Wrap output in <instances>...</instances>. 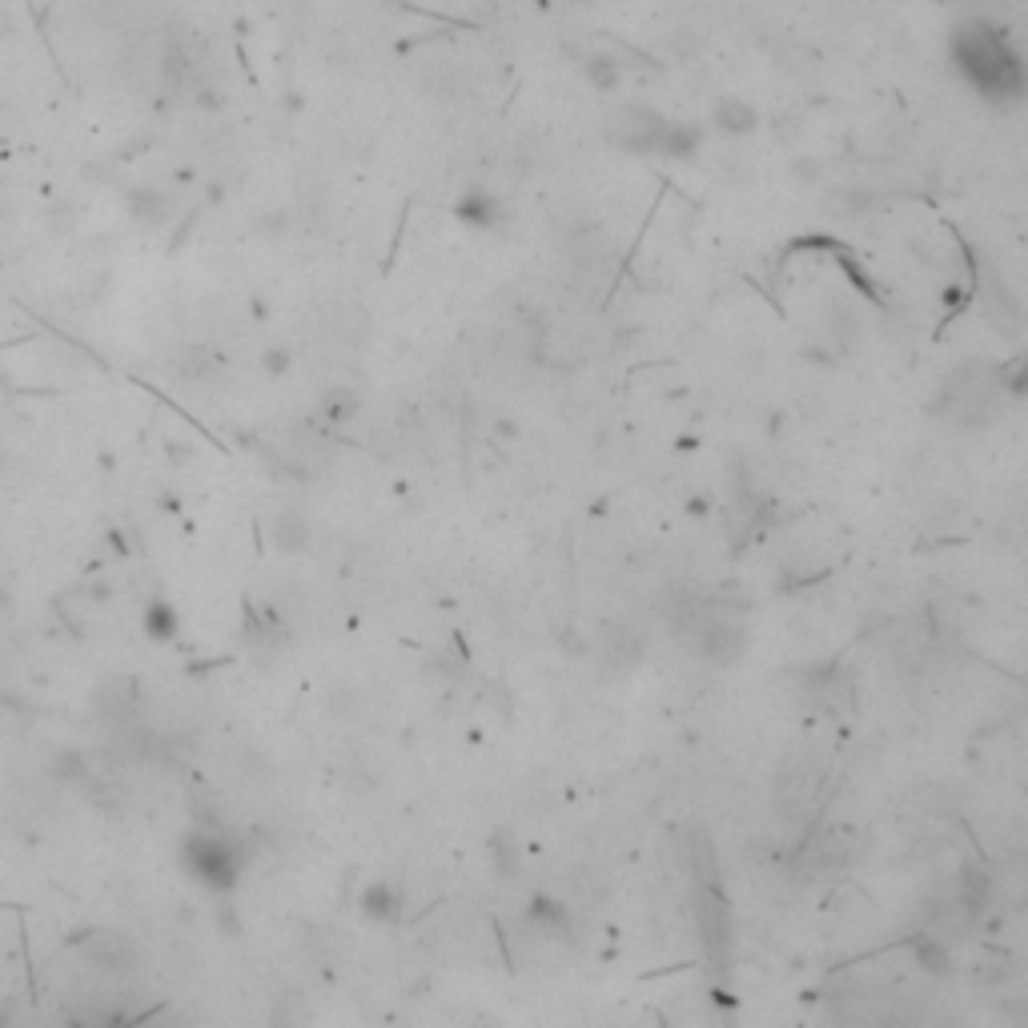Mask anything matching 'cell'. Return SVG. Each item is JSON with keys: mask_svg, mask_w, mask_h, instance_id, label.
Listing matches in <instances>:
<instances>
[{"mask_svg": "<svg viewBox=\"0 0 1028 1028\" xmlns=\"http://www.w3.org/2000/svg\"><path fill=\"white\" fill-rule=\"evenodd\" d=\"M362 912H366L370 920H378V924H394V920H398V912H402V896H398V888H394V884H386V880L370 884V888L362 892Z\"/></svg>", "mask_w": 1028, "mask_h": 1028, "instance_id": "cell-13", "label": "cell"}, {"mask_svg": "<svg viewBox=\"0 0 1028 1028\" xmlns=\"http://www.w3.org/2000/svg\"><path fill=\"white\" fill-rule=\"evenodd\" d=\"M181 856H185V868H189L201 884H209V888H217V892H229L233 880H237V872H241V852H237V844H233L229 836L193 832V836L185 840Z\"/></svg>", "mask_w": 1028, "mask_h": 1028, "instance_id": "cell-4", "label": "cell"}, {"mask_svg": "<svg viewBox=\"0 0 1028 1028\" xmlns=\"http://www.w3.org/2000/svg\"><path fill=\"white\" fill-rule=\"evenodd\" d=\"M792 173H796V181H808V185H812V181L820 177V161H816V157H800V161L792 165Z\"/></svg>", "mask_w": 1028, "mask_h": 1028, "instance_id": "cell-26", "label": "cell"}, {"mask_svg": "<svg viewBox=\"0 0 1028 1028\" xmlns=\"http://www.w3.org/2000/svg\"><path fill=\"white\" fill-rule=\"evenodd\" d=\"M129 213H133L145 229H157V225L169 221L173 201H169L161 189H133V193H129Z\"/></svg>", "mask_w": 1028, "mask_h": 1028, "instance_id": "cell-12", "label": "cell"}, {"mask_svg": "<svg viewBox=\"0 0 1028 1028\" xmlns=\"http://www.w3.org/2000/svg\"><path fill=\"white\" fill-rule=\"evenodd\" d=\"M221 374V358L217 354H209V350H201V346H193V350H185L181 358H177V378H185V382H213Z\"/></svg>", "mask_w": 1028, "mask_h": 1028, "instance_id": "cell-16", "label": "cell"}, {"mask_svg": "<svg viewBox=\"0 0 1028 1028\" xmlns=\"http://www.w3.org/2000/svg\"><path fill=\"white\" fill-rule=\"evenodd\" d=\"M992 900V876L984 868H964L956 880V908L964 912V920H980L988 912Z\"/></svg>", "mask_w": 1028, "mask_h": 1028, "instance_id": "cell-10", "label": "cell"}, {"mask_svg": "<svg viewBox=\"0 0 1028 1028\" xmlns=\"http://www.w3.org/2000/svg\"><path fill=\"white\" fill-rule=\"evenodd\" d=\"M531 920H535L539 928H547L551 936H559V932L571 928V912H567L559 900H547V896H539V900L531 904Z\"/></svg>", "mask_w": 1028, "mask_h": 1028, "instance_id": "cell-23", "label": "cell"}, {"mask_svg": "<svg viewBox=\"0 0 1028 1028\" xmlns=\"http://www.w3.org/2000/svg\"><path fill=\"white\" fill-rule=\"evenodd\" d=\"M667 121L671 117H663L651 105H615L603 117V141L623 153H659Z\"/></svg>", "mask_w": 1028, "mask_h": 1028, "instance_id": "cell-3", "label": "cell"}, {"mask_svg": "<svg viewBox=\"0 0 1028 1028\" xmlns=\"http://www.w3.org/2000/svg\"><path fill=\"white\" fill-rule=\"evenodd\" d=\"M13 29H17V25H13V13H9V5H0V41H5Z\"/></svg>", "mask_w": 1028, "mask_h": 1028, "instance_id": "cell-29", "label": "cell"}, {"mask_svg": "<svg viewBox=\"0 0 1028 1028\" xmlns=\"http://www.w3.org/2000/svg\"><path fill=\"white\" fill-rule=\"evenodd\" d=\"M711 125L723 137H751L759 129V109L743 97H719L715 109H711Z\"/></svg>", "mask_w": 1028, "mask_h": 1028, "instance_id": "cell-8", "label": "cell"}, {"mask_svg": "<svg viewBox=\"0 0 1028 1028\" xmlns=\"http://www.w3.org/2000/svg\"><path fill=\"white\" fill-rule=\"evenodd\" d=\"M828 318H832V338L836 346H852L860 338V314L844 302H828Z\"/></svg>", "mask_w": 1028, "mask_h": 1028, "instance_id": "cell-22", "label": "cell"}, {"mask_svg": "<svg viewBox=\"0 0 1028 1028\" xmlns=\"http://www.w3.org/2000/svg\"><path fill=\"white\" fill-rule=\"evenodd\" d=\"M81 956L89 968L105 972V976H121V972H133L141 964V948L137 940H129L125 932H89L81 940Z\"/></svg>", "mask_w": 1028, "mask_h": 1028, "instance_id": "cell-6", "label": "cell"}, {"mask_svg": "<svg viewBox=\"0 0 1028 1028\" xmlns=\"http://www.w3.org/2000/svg\"><path fill=\"white\" fill-rule=\"evenodd\" d=\"M583 77L591 81V89L615 93V89H619V57H611V53H591V57L583 61Z\"/></svg>", "mask_w": 1028, "mask_h": 1028, "instance_id": "cell-19", "label": "cell"}, {"mask_svg": "<svg viewBox=\"0 0 1028 1028\" xmlns=\"http://www.w3.org/2000/svg\"><path fill=\"white\" fill-rule=\"evenodd\" d=\"M49 776L57 784H81L89 776V755L81 747H61L53 759H49Z\"/></svg>", "mask_w": 1028, "mask_h": 1028, "instance_id": "cell-17", "label": "cell"}, {"mask_svg": "<svg viewBox=\"0 0 1028 1028\" xmlns=\"http://www.w3.org/2000/svg\"><path fill=\"white\" fill-rule=\"evenodd\" d=\"M952 65L960 77L992 105H1020L1024 97V57L1008 33L992 21H964L952 33Z\"/></svg>", "mask_w": 1028, "mask_h": 1028, "instance_id": "cell-1", "label": "cell"}, {"mask_svg": "<svg viewBox=\"0 0 1028 1028\" xmlns=\"http://www.w3.org/2000/svg\"><path fill=\"white\" fill-rule=\"evenodd\" d=\"M141 627H145V635H149L153 643H169V639H177L181 619H177L173 603L153 599V603H145V611H141Z\"/></svg>", "mask_w": 1028, "mask_h": 1028, "instance_id": "cell-14", "label": "cell"}, {"mask_svg": "<svg viewBox=\"0 0 1028 1028\" xmlns=\"http://www.w3.org/2000/svg\"><path fill=\"white\" fill-rule=\"evenodd\" d=\"M699 149H703V129H699V125H691V121H667L663 141H659V153H663V157L691 161Z\"/></svg>", "mask_w": 1028, "mask_h": 1028, "instance_id": "cell-11", "label": "cell"}, {"mask_svg": "<svg viewBox=\"0 0 1028 1028\" xmlns=\"http://www.w3.org/2000/svg\"><path fill=\"white\" fill-rule=\"evenodd\" d=\"M274 547H278V551H290V555H298V551L310 547V523L302 519L298 510H282L278 519H274Z\"/></svg>", "mask_w": 1028, "mask_h": 1028, "instance_id": "cell-15", "label": "cell"}, {"mask_svg": "<svg viewBox=\"0 0 1028 1028\" xmlns=\"http://www.w3.org/2000/svg\"><path fill=\"white\" fill-rule=\"evenodd\" d=\"M1004 976H1008L1004 960H984V964H980V980H984V984H1000Z\"/></svg>", "mask_w": 1028, "mask_h": 1028, "instance_id": "cell-28", "label": "cell"}, {"mask_svg": "<svg viewBox=\"0 0 1028 1028\" xmlns=\"http://www.w3.org/2000/svg\"><path fill=\"white\" fill-rule=\"evenodd\" d=\"M683 635L695 643L699 659H707V663H715V667H731V663H739L743 651H747V631H743V623H735L731 615L707 611V607H699V611L691 615V623L683 627Z\"/></svg>", "mask_w": 1028, "mask_h": 1028, "instance_id": "cell-2", "label": "cell"}, {"mask_svg": "<svg viewBox=\"0 0 1028 1028\" xmlns=\"http://www.w3.org/2000/svg\"><path fill=\"white\" fill-rule=\"evenodd\" d=\"M318 414H322L326 422H350V418L358 414V394H354V390H346V386H334V390H326V394H322Z\"/></svg>", "mask_w": 1028, "mask_h": 1028, "instance_id": "cell-21", "label": "cell"}, {"mask_svg": "<svg viewBox=\"0 0 1028 1028\" xmlns=\"http://www.w3.org/2000/svg\"><path fill=\"white\" fill-rule=\"evenodd\" d=\"M454 217L470 229H494V225H502V201L486 189H470L454 201Z\"/></svg>", "mask_w": 1028, "mask_h": 1028, "instance_id": "cell-9", "label": "cell"}, {"mask_svg": "<svg viewBox=\"0 0 1028 1028\" xmlns=\"http://www.w3.org/2000/svg\"><path fill=\"white\" fill-rule=\"evenodd\" d=\"M595 651H599L603 671H615V675H619V671H631V667L643 659V635H639L631 623L615 619V623H603V627H599Z\"/></svg>", "mask_w": 1028, "mask_h": 1028, "instance_id": "cell-7", "label": "cell"}, {"mask_svg": "<svg viewBox=\"0 0 1028 1028\" xmlns=\"http://www.w3.org/2000/svg\"><path fill=\"white\" fill-rule=\"evenodd\" d=\"M695 920H699V940H703L707 956H715V964H723L731 952V908H727L719 884L695 888Z\"/></svg>", "mask_w": 1028, "mask_h": 1028, "instance_id": "cell-5", "label": "cell"}, {"mask_svg": "<svg viewBox=\"0 0 1028 1028\" xmlns=\"http://www.w3.org/2000/svg\"><path fill=\"white\" fill-rule=\"evenodd\" d=\"M771 125H776L780 141H796V133H800V117L796 113H776V117H771Z\"/></svg>", "mask_w": 1028, "mask_h": 1028, "instance_id": "cell-25", "label": "cell"}, {"mask_svg": "<svg viewBox=\"0 0 1028 1028\" xmlns=\"http://www.w3.org/2000/svg\"><path fill=\"white\" fill-rule=\"evenodd\" d=\"M262 366H266L270 374H286V370H290V350H270V354H262Z\"/></svg>", "mask_w": 1028, "mask_h": 1028, "instance_id": "cell-27", "label": "cell"}, {"mask_svg": "<svg viewBox=\"0 0 1028 1028\" xmlns=\"http://www.w3.org/2000/svg\"><path fill=\"white\" fill-rule=\"evenodd\" d=\"M808 804H812L808 776H804V771H788V776L780 780V812L784 816H800V812H808Z\"/></svg>", "mask_w": 1028, "mask_h": 1028, "instance_id": "cell-18", "label": "cell"}, {"mask_svg": "<svg viewBox=\"0 0 1028 1028\" xmlns=\"http://www.w3.org/2000/svg\"><path fill=\"white\" fill-rule=\"evenodd\" d=\"M490 852H494V868H498V876H514V872H519V848L510 844V836H506V832H502V836H494Z\"/></svg>", "mask_w": 1028, "mask_h": 1028, "instance_id": "cell-24", "label": "cell"}, {"mask_svg": "<svg viewBox=\"0 0 1028 1028\" xmlns=\"http://www.w3.org/2000/svg\"><path fill=\"white\" fill-rule=\"evenodd\" d=\"M916 964L924 968V972H936V976H948L952 972V956H948V948L940 944V936L936 932H928V936H916Z\"/></svg>", "mask_w": 1028, "mask_h": 1028, "instance_id": "cell-20", "label": "cell"}]
</instances>
